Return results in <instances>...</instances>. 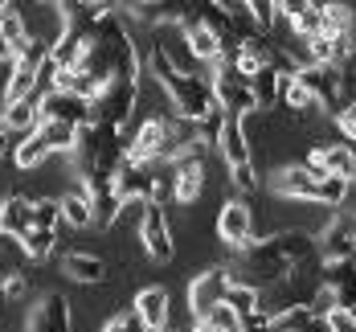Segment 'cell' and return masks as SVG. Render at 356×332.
<instances>
[{"mask_svg": "<svg viewBox=\"0 0 356 332\" xmlns=\"http://www.w3.org/2000/svg\"><path fill=\"white\" fill-rule=\"evenodd\" d=\"M316 258H320V246L307 230H275V234L250 242L246 251H238L225 271H229V283H246V287L262 292L270 283L291 279L299 267H307Z\"/></svg>", "mask_w": 356, "mask_h": 332, "instance_id": "1", "label": "cell"}, {"mask_svg": "<svg viewBox=\"0 0 356 332\" xmlns=\"http://www.w3.org/2000/svg\"><path fill=\"white\" fill-rule=\"evenodd\" d=\"M82 74H90L99 86H107L115 78H140V49L127 33L123 17L107 4V13L95 21V33H90V49L82 58Z\"/></svg>", "mask_w": 356, "mask_h": 332, "instance_id": "2", "label": "cell"}, {"mask_svg": "<svg viewBox=\"0 0 356 332\" xmlns=\"http://www.w3.org/2000/svg\"><path fill=\"white\" fill-rule=\"evenodd\" d=\"M143 66H147V74L160 82V90L168 95V103H172V111H177L180 119L201 123V119L217 115L213 82H209V78H201V74H193V70H180L177 62L168 58V49H164V45H152V49H147V58H143Z\"/></svg>", "mask_w": 356, "mask_h": 332, "instance_id": "3", "label": "cell"}, {"mask_svg": "<svg viewBox=\"0 0 356 332\" xmlns=\"http://www.w3.org/2000/svg\"><path fill=\"white\" fill-rule=\"evenodd\" d=\"M213 99H217V111L225 115V119H238V123H246L250 115H258V95H254V82H250L246 74L238 70L234 62H217L213 66Z\"/></svg>", "mask_w": 356, "mask_h": 332, "instance_id": "4", "label": "cell"}, {"mask_svg": "<svg viewBox=\"0 0 356 332\" xmlns=\"http://www.w3.org/2000/svg\"><path fill=\"white\" fill-rule=\"evenodd\" d=\"M136 107H140V78H115L95 99V123L115 127V132L127 136V127L136 119Z\"/></svg>", "mask_w": 356, "mask_h": 332, "instance_id": "5", "label": "cell"}, {"mask_svg": "<svg viewBox=\"0 0 356 332\" xmlns=\"http://www.w3.org/2000/svg\"><path fill=\"white\" fill-rule=\"evenodd\" d=\"M307 168H316L320 177H336L344 184H356V148L344 140H316L303 156Z\"/></svg>", "mask_w": 356, "mask_h": 332, "instance_id": "6", "label": "cell"}, {"mask_svg": "<svg viewBox=\"0 0 356 332\" xmlns=\"http://www.w3.org/2000/svg\"><path fill=\"white\" fill-rule=\"evenodd\" d=\"M136 238H140V246L156 262H168V258L177 255V230H172V218L164 214V205H147L143 210Z\"/></svg>", "mask_w": 356, "mask_h": 332, "instance_id": "7", "label": "cell"}, {"mask_svg": "<svg viewBox=\"0 0 356 332\" xmlns=\"http://www.w3.org/2000/svg\"><path fill=\"white\" fill-rule=\"evenodd\" d=\"M205 181H209V160H205V144H201L172 164V197L180 205H193L205 193Z\"/></svg>", "mask_w": 356, "mask_h": 332, "instance_id": "8", "label": "cell"}, {"mask_svg": "<svg viewBox=\"0 0 356 332\" xmlns=\"http://www.w3.org/2000/svg\"><path fill=\"white\" fill-rule=\"evenodd\" d=\"M217 238H221L225 246H234V255L246 251L250 242H258V238H254V210H250L242 197H229V201L217 210Z\"/></svg>", "mask_w": 356, "mask_h": 332, "instance_id": "9", "label": "cell"}, {"mask_svg": "<svg viewBox=\"0 0 356 332\" xmlns=\"http://www.w3.org/2000/svg\"><path fill=\"white\" fill-rule=\"evenodd\" d=\"M41 119H45V123H66L74 132H82V127L95 123V103L78 99L70 90H49V95L41 99Z\"/></svg>", "mask_w": 356, "mask_h": 332, "instance_id": "10", "label": "cell"}, {"mask_svg": "<svg viewBox=\"0 0 356 332\" xmlns=\"http://www.w3.org/2000/svg\"><path fill=\"white\" fill-rule=\"evenodd\" d=\"M225 292H229V271L225 267H209L201 271L193 283H188V308H193V320H205L213 308L225 303Z\"/></svg>", "mask_w": 356, "mask_h": 332, "instance_id": "11", "label": "cell"}, {"mask_svg": "<svg viewBox=\"0 0 356 332\" xmlns=\"http://www.w3.org/2000/svg\"><path fill=\"white\" fill-rule=\"evenodd\" d=\"M29 332H74V308L62 292H45L29 312Z\"/></svg>", "mask_w": 356, "mask_h": 332, "instance_id": "12", "label": "cell"}, {"mask_svg": "<svg viewBox=\"0 0 356 332\" xmlns=\"http://www.w3.org/2000/svg\"><path fill=\"white\" fill-rule=\"evenodd\" d=\"M323 287L336 299V312H356V258L323 262Z\"/></svg>", "mask_w": 356, "mask_h": 332, "instance_id": "13", "label": "cell"}, {"mask_svg": "<svg viewBox=\"0 0 356 332\" xmlns=\"http://www.w3.org/2000/svg\"><path fill=\"white\" fill-rule=\"evenodd\" d=\"M131 312L143 320L147 332L172 329V295L164 292V287H140L136 299H131Z\"/></svg>", "mask_w": 356, "mask_h": 332, "instance_id": "14", "label": "cell"}, {"mask_svg": "<svg viewBox=\"0 0 356 332\" xmlns=\"http://www.w3.org/2000/svg\"><path fill=\"white\" fill-rule=\"evenodd\" d=\"M217 152H221V160L229 164V173L250 168V164H254V148H250L246 123H238V119H225V127H221V140H217Z\"/></svg>", "mask_w": 356, "mask_h": 332, "instance_id": "15", "label": "cell"}, {"mask_svg": "<svg viewBox=\"0 0 356 332\" xmlns=\"http://www.w3.org/2000/svg\"><path fill=\"white\" fill-rule=\"evenodd\" d=\"M283 17L299 41L323 37V4H316V0H291V4H283Z\"/></svg>", "mask_w": 356, "mask_h": 332, "instance_id": "16", "label": "cell"}, {"mask_svg": "<svg viewBox=\"0 0 356 332\" xmlns=\"http://www.w3.org/2000/svg\"><path fill=\"white\" fill-rule=\"evenodd\" d=\"M29 226H33V201L25 193H13V197L0 201V238H17L21 242L29 234Z\"/></svg>", "mask_w": 356, "mask_h": 332, "instance_id": "17", "label": "cell"}, {"mask_svg": "<svg viewBox=\"0 0 356 332\" xmlns=\"http://www.w3.org/2000/svg\"><path fill=\"white\" fill-rule=\"evenodd\" d=\"M62 267H66V275H70L74 283H103L111 275L107 258L90 255V251H70V255L62 258Z\"/></svg>", "mask_w": 356, "mask_h": 332, "instance_id": "18", "label": "cell"}, {"mask_svg": "<svg viewBox=\"0 0 356 332\" xmlns=\"http://www.w3.org/2000/svg\"><path fill=\"white\" fill-rule=\"evenodd\" d=\"M0 37L13 45V54H25V45L33 41V29H29V21H25V13H21V8L0 4Z\"/></svg>", "mask_w": 356, "mask_h": 332, "instance_id": "19", "label": "cell"}, {"mask_svg": "<svg viewBox=\"0 0 356 332\" xmlns=\"http://www.w3.org/2000/svg\"><path fill=\"white\" fill-rule=\"evenodd\" d=\"M184 8H188V4H172V0H143V4H131V17L143 21V25H180V21H184Z\"/></svg>", "mask_w": 356, "mask_h": 332, "instance_id": "20", "label": "cell"}, {"mask_svg": "<svg viewBox=\"0 0 356 332\" xmlns=\"http://www.w3.org/2000/svg\"><path fill=\"white\" fill-rule=\"evenodd\" d=\"M4 123H8V132H37V123H41V95H29V99L4 107Z\"/></svg>", "mask_w": 356, "mask_h": 332, "instance_id": "21", "label": "cell"}, {"mask_svg": "<svg viewBox=\"0 0 356 332\" xmlns=\"http://www.w3.org/2000/svg\"><path fill=\"white\" fill-rule=\"evenodd\" d=\"M49 156H54V148L45 144V136H41V132H29V136L17 144V152H13L17 168H25V173H29V168H37V164H45Z\"/></svg>", "mask_w": 356, "mask_h": 332, "instance_id": "22", "label": "cell"}, {"mask_svg": "<svg viewBox=\"0 0 356 332\" xmlns=\"http://www.w3.org/2000/svg\"><path fill=\"white\" fill-rule=\"evenodd\" d=\"M62 221L74 226V230H82V226H90V221H95V201H90V193H86V189L62 197Z\"/></svg>", "mask_w": 356, "mask_h": 332, "instance_id": "23", "label": "cell"}, {"mask_svg": "<svg viewBox=\"0 0 356 332\" xmlns=\"http://www.w3.org/2000/svg\"><path fill=\"white\" fill-rule=\"evenodd\" d=\"M250 82H254V95H258V107H270V103H279V99H283V82H286V78L275 70V66L258 70Z\"/></svg>", "mask_w": 356, "mask_h": 332, "instance_id": "24", "label": "cell"}, {"mask_svg": "<svg viewBox=\"0 0 356 332\" xmlns=\"http://www.w3.org/2000/svg\"><path fill=\"white\" fill-rule=\"evenodd\" d=\"M250 17H254V25H258V33H275V25L286 21L283 17V0H250Z\"/></svg>", "mask_w": 356, "mask_h": 332, "instance_id": "25", "label": "cell"}, {"mask_svg": "<svg viewBox=\"0 0 356 332\" xmlns=\"http://www.w3.org/2000/svg\"><path fill=\"white\" fill-rule=\"evenodd\" d=\"M225 308H234L246 324L250 316H258V287H246V283H229L225 292Z\"/></svg>", "mask_w": 356, "mask_h": 332, "instance_id": "26", "label": "cell"}, {"mask_svg": "<svg viewBox=\"0 0 356 332\" xmlns=\"http://www.w3.org/2000/svg\"><path fill=\"white\" fill-rule=\"evenodd\" d=\"M54 246H58V230H37V226H29V234L21 238V251L29 258H49Z\"/></svg>", "mask_w": 356, "mask_h": 332, "instance_id": "27", "label": "cell"}, {"mask_svg": "<svg viewBox=\"0 0 356 332\" xmlns=\"http://www.w3.org/2000/svg\"><path fill=\"white\" fill-rule=\"evenodd\" d=\"M37 132L45 136V144L54 148V152H74V148H78V132L66 127V123H45V119H41Z\"/></svg>", "mask_w": 356, "mask_h": 332, "instance_id": "28", "label": "cell"}, {"mask_svg": "<svg viewBox=\"0 0 356 332\" xmlns=\"http://www.w3.org/2000/svg\"><path fill=\"white\" fill-rule=\"evenodd\" d=\"M33 226L37 230H58L62 226V201H49V197L33 201Z\"/></svg>", "mask_w": 356, "mask_h": 332, "instance_id": "29", "label": "cell"}, {"mask_svg": "<svg viewBox=\"0 0 356 332\" xmlns=\"http://www.w3.org/2000/svg\"><path fill=\"white\" fill-rule=\"evenodd\" d=\"M25 287H29V279H25V271L17 267V262H0V292L4 295H25Z\"/></svg>", "mask_w": 356, "mask_h": 332, "instance_id": "30", "label": "cell"}, {"mask_svg": "<svg viewBox=\"0 0 356 332\" xmlns=\"http://www.w3.org/2000/svg\"><path fill=\"white\" fill-rule=\"evenodd\" d=\"M103 332H147V329H143L140 316H136V312L127 308V312H119L115 320H107V324H103Z\"/></svg>", "mask_w": 356, "mask_h": 332, "instance_id": "31", "label": "cell"}, {"mask_svg": "<svg viewBox=\"0 0 356 332\" xmlns=\"http://www.w3.org/2000/svg\"><path fill=\"white\" fill-rule=\"evenodd\" d=\"M229 181H234L238 193H254V189H258V168H254V164H250V168H238V173H229Z\"/></svg>", "mask_w": 356, "mask_h": 332, "instance_id": "32", "label": "cell"}, {"mask_svg": "<svg viewBox=\"0 0 356 332\" xmlns=\"http://www.w3.org/2000/svg\"><path fill=\"white\" fill-rule=\"evenodd\" d=\"M327 324H332V332H356V312H332Z\"/></svg>", "mask_w": 356, "mask_h": 332, "instance_id": "33", "label": "cell"}, {"mask_svg": "<svg viewBox=\"0 0 356 332\" xmlns=\"http://www.w3.org/2000/svg\"><path fill=\"white\" fill-rule=\"evenodd\" d=\"M0 62H8V66H13V62H17V54H13V45H8V41H4V37H0Z\"/></svg>", "mask_w": 356, "mask_h": 332, "instance_id": "34", "label": "cell"}, {"mask_svg": "<svg viewBox=\"0 0 356 332\" xmlns=\"http://www.w3.org/2000/svg\"><path fill=\"white\" fill-rule=\"evenodd\" d=\"M4 148H8V123H4V111H0V156H4Z\"/></svg>", "mask_w": 356, "mask_h": 332, "instance_id": "35", "label": "cell"}, {"mask_svg": "<svg viewBox=\"0 0 356 332\" xmlns=\"http://www.w3.org/2000/svg\"><path fill=\"white\" fill-rule=\"evenodd\" d=\"M193 332H225V329H217V324H209V320H201V324H197Z\"/></svg>", "mask_w": 356, "mask_h": 332, "instance_id": "36", "label": "cell"}, {"mask_svg": "<svg viewBox=\"0 0 356 332\" xmlns=\"http://www.w3.org/2000/svg\"><path fill=\"white\" fill-rule=\"evenodd\" d=\"M164 332H180V329H164Z\"/></svg>", "mask_w": 356, "mask_h": 332, "instance_id": "37", "label": "cell"}]
</instances>
